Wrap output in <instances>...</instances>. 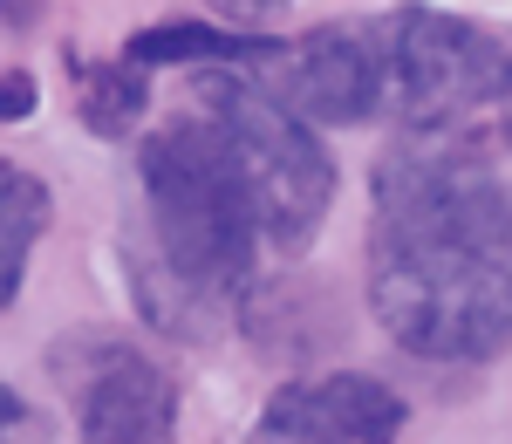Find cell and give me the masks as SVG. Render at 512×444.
Here are the masks:
<instances>
[{"instance_id": "6da1fadb", "label": "cell", "mask_w": 512, "mask_h": 444, "mask_svg": "<svg viewBox=\"0 0 512 444\" xmlns=\"http://www.w3.org/2000/svg\"><path fill=\"white\" fill-rule=\"evenodd\" d=\"M369 315L424 363L512 342V192L472 123L396 130L369 178Z\"/></svg>"}, {"instance_id": "7a4b0ae2", "label": "cell", "mask_w": 512, "mask_h": 444, "mask_svg": "<svg viewBox=\"0 0 512 444\" xmlns=\"http://www.w3.org/2000/svg\"><path fill=\"white\" fill-rule=\"evenodd\" d=\"M137 171H144V205L158 219V246L178 281L192 294H239L253 281L260 226L212 123L178 117L151 130Z\"/></svg>"}, {"instance_id": "3957f363", "label": "cell", "mask_w": 512, "mask_h": 444, "mask_svg": "<svg viewBox=\"0 0 512 444\" xmlns=\"http://www.w3.org/2000/svg\"><path fill=\"white\" fill-rule=\"evenodd\" d=\"M198 117L219 130L233 158L253 226L274 253H308L335 205V158L321 151L315 123H301L287 103L267 96L253 69H205L198 76Z\"/></svg>"}, {"instance_id": "277c9868", "label": "cell", "mask_w": 512, "mask_h": 444, "mask_svg": "<svg viewBox=\"0 0 512 444\" xmlns=\"http://www.w3.org/2000/svg\"><path fill=\"white\" fill-rule=\"evenodd\" d=\"M362 41L376 62V117L403 130H451L512 103V48L458 14L396 7L383 21H362Z\"/></svg>"}, {"instance_id": "5b68a950", "label": "cell", "mask_w": 512, "mask_h": 444, "mask_svg": "<svg viewBox=\"0 0 512 444\" xmlns=\"http://www.w3.org/2000/svg\"><path fill=\"white\" fill-rule=\"evenodd\" d=\"M55 369L69 376L82 444H178V390L144 349L82 335L55 356Z\"/></svg>"}, {"instance_id": "8992f818", "label": "cell", "mask_w": 512, "mask_h": 444, "mask_svg": "<svg viewBox=\"0 0 512 444\" xmlns=\"http://www.w3.org/2000/svg\"><path fill=\"white\" fill-rule=\"evenodd\" d=\"M267 76V96L301 123H376V62L362 28H308L301 41H280Z\"/></svg>"}, {"instance_id": "52a82bcc", "label": "cell", "mask_w": 512, "mask_h": 444, "mask_svg": "<svg viewBox=\"0 0 512 444\" xmlns=\"http://www.w3.org/2000/svg\"><path fill=\"white\" fill-rule=\"evenodd\" d=\"M280 55V41L239 35V28H205V21H158L144 35H130L123 62L158 69V62H219V69H267Z\"/></svg>"}, {"instance_id": "ba28073f", "label": "cell", "mask_w": 512, "mask_h": 444, "mask_svg": "<svg viewBox=\"0 0 512 444\" xmlns=\"http://www.w3.org/2000/svg\"><path fill=\"white\" fill-rule=\"evenodd\" d=\"M308 390H315L321 417L335 424L342 444H396V431H403V397H396L390 383L362 376V369L321 376V383H308Z\"/></svg>"}, {"instance_id": "9c48e42d", "label": "cell", "mask_w": 512, "mask_h": 444, "mask_svg": "<svg viewBox=\"0 0 512 444\" xmlns=\"http://www.w3.org/2000/svg\"><path fill=\"white\" fill-rule=\"evenodd\" d=\"M41 233H48V185L14 158H0V308H14Z\"/></svg>"}, {"instance_id": "30bf717a", "label": "cell", "mask_w": 512, "mask_h": 444, "mask_svg": "<svg viewBox=\"0 0 512 444\" xmlns=\"http://www.w3.org/2000/svg\"><path fill=\"white\" fill-rule=\"evenodd\" d=\"M82 76V117L96 137H123V130H137L144 117V103H151V69H137V62H76Z\"/></svg>"}, {"instance_id": "8fae6325", "label": "cell", "mask_w": 512, "mask_h": 444, "mask_svg": "<svg viewBox=\"0 0 512 444\" xmlns=\"http://www.w3.org/2000/svg\"><path fill=\"white\" fill-rule=\"evenodd\" d=\"M253 444H342V438H335V424L321 417L315 390H308V383H287V390H274V404L260 410V438Z\"/></svg>"}, {"instance_id": "7c38bea8", "label": "cell", "mask_w": 512, "mask_h": 444, "mask_svg": "<svg viewBox=\"0 0 512 444\" xmlns=\"http://www.w3.org/2000/svg\"><path fill=\"white\" fill-rule=\"evenodd\" d=\"M41 103V82L28 69H0V123H28Z\"/></svg>"}, {"instance_id": "4fadbf2b", "label": "cell", "mask_w": 512, "mask_h": 444, "mask_svg": "<svg viewBox=\"0 0 512 444\" xmlns=\"http://www.w3.org/2000/svg\"><path fill=\"white\" fill-rule=\"evenodd\" d=\"M14 424H21V397L0 383V431H14Z\"/></svg>"}]
</instances>
